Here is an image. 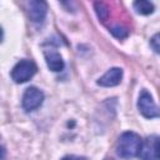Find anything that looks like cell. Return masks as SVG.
<instances>
[{"instance_id": "1", "label": "cell", "mask_w": 160, "mask_h": 160, "mask_svg": "<svg viewBox=\"0 0 160 160\" xmlns=\"http://www.w3.org/2000/svg\"><path fill=\"white\" fill-rule=\"evenodd\" d=\"M141 145V138L134 131H126L120 135L116 144V152L122 159H132L138 156Z\"/></svg>"}, {"instance_id": "2", "label": "cell", "mask_w": 160, "mask_h": 160, "mask_svg": "<svg viewBox=\"0 0 160 160\" xmlns=\"http://www.w3.org/2000/svg\"><path fill=\"white\" fill-rule=\"evenodd\" d=\"M36 65L31 60H20L11 70V78L15 82L22 84L30 80L36 72Z\"/></svg>"}, {"instance_id": "3", "label": "cell", "mask_w": 160, "mask_h": 160, "mask_svg": "<svg viewBox=\"0 0 160 160\" xmlns=\"http://www.w3.org/2000/svg\"><path fill=\"white\" fill-rule=\"evenodd\" d=\"M159 136L151 135L141 140L138 156L141 160H159Z\"/></svg>"}, {"instance_id": "4", "label": "cell", "mask_w": 160, "mask_h": 160, "mask_svg": "<svg viewBox=\"0 0 160 160\" xmlns=\"http://www.w3.org/2000/svg\"><path fill=\"white\" fill-rule=\"evenodd\" d=\"M138 109H139V111L141 112V115L144 118L152 119V118L159 116V109H158L152 96L146 90H141V92L139 95Z\"/></svg>"}, {"instance_id": "5", "label": "cell", "mask_w": 160, "mask_h": 160, "mask_svg": "<svg viewBox=\"0 0 160 160\" xmlns=\"http://www.w3.org/2000/svg\"><path fill=\"white\" fill-rule=\"evenodd\" d=\"M42 100H44V94L40 89L35 88V86H30L25 90L24 95H22V108L26 110V111H31V110H35L38 109L41 104H42Z\"/></svg>"}, {"instance_id": "6", "label": "cell", "mask_w": 160, "mask_h": 160, "mask_svg": "<svg viewBox=\"0 0 160 160\" xmlns=\"http://www.w3.org/2000/svg\"><path fill=\"white\" fill-rule=\"evenodd\" d=\"M121 79H122V70L120 68H111L98 80V84L105 88L116 86L120 84Z\"/></svg>"}, {"instance_id": "7", "label": "cell", "mask_w": 160, "mask_h": 160, "mask_svg": "<svg viewBox=\"0 0 160 160\" xmlns=\"http://www.w3.org/2000/svg\"><path fill=\"white\" fill-rule=\"evenodd\" d=\"M48 11V5L45 1H30L29 2V16L34 22L44 21Z\"/></svg>"}, {"instance_id": "8", "label": "cell", "mask_w": 160, "mask_h": 160, "mask_svg": "<svg viewBox=\"0 0 160 160\" xmlns=\"http://www.w3.org/2000/svg\"><path fill=\"white\" fill-rule=\"evenodd\" d=\"M44 56H45V61H46V65L48 68L51 70V71H61L64 69V60L61 58V55L55 51V50H46L44 52Z\"/></svg>"}, {"instance_id": "9", "label": "cell", "mask_w": 160, "mask_h": 160, "mask_svg": "<svg viewBox=\"0 0 160 160\" xmlns=\"http://www.w3.org/2000/svg\"><path fill=\"white\" fill-rule=\"evenodd\" d=\"M134 9L136 10V12L141 14V15H149L154 11V5L150 1H145V0H140V1H135L134 2Z\"/></svg>"}, {"instance_id": "10", "label": "cell", "mask_w": 160, "mask_h": 160, "mask_svg": "<svg viewBox=\"0 0 160 160\" xmlns=\"http://www.w3.org/2000/svg\"><path fill=\"white\" fill-rule=\"evenodd\" d=\"M94 6H95V11H96L99 19L105 21L108 19V16H109V8H108V5L104 4V2H95Z\"/></svg>"}, {"instance_id": "11", "label": "cell", "mask_w": 160, "mask_h": 160, "mask_svg": "<svg viewBox=\"0 0 160 160\" xmlns=\"http://www.w3.org/2000/svg\"><path fill=\"white\" fill-rule=\"evenodd\" d=\"M110 32L118 39H125L129 35V30L121 25H115V26L110 28Z\"/></svg>"}, {"instance_id": "12", "label": "cell", "mask_w": 160, "mask_h": 160, "mask_svg": "<svg viewBox=\"0 0 160 160\" xmlns=\"http://www.w3.org/2000/svg\"><path fill=\"white\" fill-rule=\"evenodd\" d=\"M150 44H151L152 49L155 50V52H159V50H160V46H159V34H155L152 36V39L150 40Z\"/></svg>"}, {"instance_id": "13", "label": "cell", "mask_w": 160, "mask_h": 160, "mask_svg": "<svg viewBox=\"0 0 160 160\" xmlns=\"http://www.w3.org/2000/svg\"><path fill=\"white\" fill-rule=\"evenodd\" d=\"M61 160H88L84 156H76V155H66L64 156Z\"/></svg>"}, {"instance_id": "14", "label": "cell", "mask_w": 160, "mask_h": 160, "mask_svg": "<svg viewBox=\"0 0 160 160\" xmlns=\"http://www.w3.org/2000/svg\"><path fill=\"white\" fill-rule=\"evenodd\" d=\"M0 160H6V151L2 146H0Z\"/></svg>"}, {"instance_id": "15", "label": "cell", "mask_w": 160, "mask_h": 160, "mask_svg": "<svg viewBox=\"0 0 160 160\" xmlns=\"http://www.w3.org/2000/svg\"><path fill=\"white\" fill-rule=\"evenodd\" d=\"M1 40H2V29L0 28V42H1Z\"/></svg>"}]
</instances>
